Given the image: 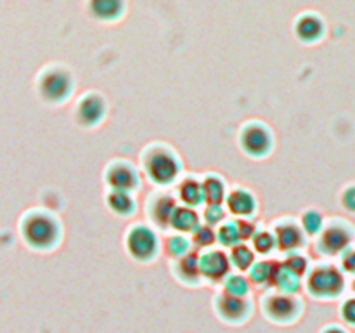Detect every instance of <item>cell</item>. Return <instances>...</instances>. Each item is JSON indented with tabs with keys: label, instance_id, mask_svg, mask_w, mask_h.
<instances>
[{
	"label": "cell",
	"instance_id": "obj_21",
	"mask_svg": "<svg viewBox=\"0 0 355 333\" xmlns=\"http://www.w3.org/2000/svg\"><path fill=\"white\" fill-rule=\"evenodd\" d=\"M106 205L114 215L123 219L132 217L137 210V201H135L134 193H128V191H107Z\"/></svg>",
	"mask_w": 355,
	"mask_h": 333
},
{
	"label": "cell",
	"instance_id": "obj_1",
	"mask_svg": "<svg viewBox=\"0 0 355 333\" xmlns=\"http://www.w3.org/2000/svg\"><path fill=\"white\" fill-rule=\"evenodd\" d=\"M141 166L149 182L155 186H172L182 173L179 155L166 144H151L142 151Z\"/></svg>",
	"mask_w": 355,
	"mask_h": 333
},
{
	"label": "cell",
	"instance_id": "obj_22",
	"mask_svg": "<svg viewBox=\"0 0 355 333\" xmlns=\"http://www.w3.org/2000/svg\"><path fill=\"white\" fill-rule=\"evenodd\" d=\"M89 10L96 19L113 23L125 14V3L121 0H92Z\"/></svg>",
	"mask_w": 355,
	"mask_h": 333
},
{
	"label": "cell",
	"instance_id": "obj_4",
	"mask_svg": "<svg viewBox=\"0 0 355 333\" xmlns=\"http://www.w3.org/2000/svg\"><path fill=\"white\" fill-rule=\"evenodd\" d=\"M125 248L135 262L149 264L159 255L162 243L158 234L149 225L134 224L125 234Z\"/></svg>",
	"mask_w": 355,
	"mask_h": 333
},
{
	"label": "cell",
	"instance_id": "obj_12",
	"mask_svg": "<svg viewBox=\"0 0 355 333\" xmlns=\"http://www.w3.org/2000/svg\"><path fill=\"white\" fill-rule=\"evenodd\" d=\"M231 260L222 250L210 248L200 253L201 278L210 283H224L225 278L231 274Z\"/></svg>",
	"mask_w": 355,
	"mask_h": 333
},
{
	"label": "cell",
	"instance_id": "obj_9",
	"mask_svg": "<svg viewBox=\"0 0 355 333\" xmlns=\"http://www.w3.org/2000/svg\"><path fill=\"white\" fill-rule=\"evenodd\" d=\"M104 182L111 189L134 193L141 187V176L134 163L127 162V160H114V162L107 163L106 170H104Z\"/></svg>",
	"mask_w": 355,
	"mask_h": 333
},
{
	"label": "cell",
	"instance_id": "obj_29",
	"mask_svg": "<svg viewBox=\"0 0 355 333\" xmlns=\"http://www.w3.org/2000/svg\"><path fill=\"white\" fill-rule=\"evenodd\" d=\"M252 248L253 252L260 253V255H269L277 248L276 236L272 231H257L255 236L252 238Z\"/></svg>",
	"mask_w": 355,
	"mask_h": 333
},
{
	"label": "cell",
	"instance_id": "obj_5",
	"mask_svg": "<svg viewBox=\"0 0 355 333\" xmlns=\"http://www.w3.org/2000/svg\"><path fill=\"white\" fill-rule=\"evenodd\" d=\"M354 238L355 231L349 222L343 221V219H331L329 222H326L324 229L318 236L315 250L326 257L342 255L345 250L352 246Z\"/></svg>",
	"mask_w": 355,
	"mask_h": 333
},
{
	"label": "cell",
	"instance_id": "obj_7",
	"mask_svg": "<svg viewBox=\"0 0 355 333\" xmlns=\"http://www.w3.org/2000/svg\"><path fill=\"white\" fill-rule=\"evenodd\" d=\"M239 146L252 158H266L274 148V135L262 121H248L239 130Z\"/></svg>",
	"mask_w": 355,
	"mask_h": 333
},
{
	"label": "cell",
	"instance_id": "obj_13",
	"mask_svg": "<svg viewBox=\"0 0 355 333\" xmlns=\"http://www.w3.org/2000/svg\"><path fill=\"white\" fill-rule=\"evenodd\" d=\"M177 207L179 205H177V198L173 194L156 191L146 201V214L156 228L166 229L170 228V222H172L173 212Z\"/></svg>",
	"mask_w": 355,
	"mask_h": 333
},
{
	"label": "cell",
	"instance_id": "obj_32",
	"mask_svg": "<svg viewBox=\"0 0 355 333\" xmlns=\"http://www.w3.org/2000/svg\"><path fill=\"white\" fill-rule=\"evenodd\" d=\"M283 264L286 267H290L295 274H298L300 278L307 276L309 271H311V264H309V259L302 252H290L284 257Z\"/></svg>",
	"mask_w": 355,
	"mask_h": 333
},
{
	"label": "cell",
	"instance_id": "obj_16",
	"mask_svg": "<svg viewBox=\"0 0 355 333\" xmlns=\"http://www.w3.org/2000/svg\"><path fill=\"white\" fill-rule=\"evenodd\" d=\"M225 207L238 219H252L257 214L259 205H257V198L253 196L252 191L245 189V187H234L227 193Z\"/></svg>",
	"mask_w": 355,
	"mask_h": 333
},
{
	"label": "cell",
	"instance_id": "obj_20",
	"mask_svg": "<svg viewBox=\"0 0 355 333\" xmlns=\"http://www.w3.org/2000/svg\"><path fill=\"white\" fill-rule=\"evenodd\" d=\"M201 224H203V222H201L200 214L196 212V208L179 205V207L175 208V212H173L170 228H172L173 231L179 232V234H193Z\"/></svg>",
	"mask_w": 355,
	"mask_h": 333
},
{
	"label": "cell",
	"instance_id": "obj_2",
	"mask_svg": "<svg viewBox=\"0 0 355 333\" xmlns=\"http://www.w3.org/2000/svg\"><path fill=\"white\" fill-rule=\"evenodd\" d=\"M305 290L319 300H331L345 290V274L335 264H315L305 276Z\"/></svg>",
	"mask_w": 355,
	"mask_h": 333
},
{
	"label": "cell",
	"instance_id": "obj_38",
	"mask_svg": "<svg viewBox=\"0 0 355 333\" xmlns=\"http://www.w3.org/2000/svg\"><path fill=\"white\" fill-rule=\"evenodd\" d=\"M322 333H347V332L343 328H340V326H328L326 330H322Z\"/></svg>",
	"mask_w": 355,
	"mask_h": 333
},
{
	"label": "cell",
	"instance_id": "obj_18",
	"mask_svg": "<svg viewBox=\"0 0 355 333\" xmlns=\"http://www.w3.org/2000/svg\"><path fill=\"white\" fill-rule=\"evenodd\" d=\"M270 287L276 288V291H279V293L297 295L302 290V278L295 274L290 267L284 266L283 262H276Z\"/></svg>",
	"mask_w": 355,
	"mask_h": 333
},
{
	"label": "cell",
	"instance_id": "obj_30",
	"mask_svg": "<svg viewBox=\"0 0 355 333\" xmlns=\"http://www.w3.org/2000/svg\"><path fill=\"white\" fill-rule=\"evenodd\" d=\"M217 241L220 243L222 246H225V248H232V246L241 243L236 221H225L224 224L217 229Z\"/></svg>",
	"mask_w": 355,
	"mask_h": 333
},
{
	"label": "cell",
	"instance_id": "obj_8",
	"mask_svg": "<svg viewBox=\"0 0 355 333\" xmlns=\"http://www.w3.org/2000/svg\"><path fill=\"white\" fill-rule=\"evenodd\" d=\"M262 309L269 319L276 323H290L300 316L302 302L297 295L269 291L262 298Z\"/></svg>",
	"mask_w": 355,
	"mask_h": 333
},
{
	"label": "cell",
	"instance_id": "obj_34",
	"mask_svg": "<svg viewBox=\"0 0 355 333\" xmlns=\"http://www.w3.org/2000/svg\"><path fill=\"white\" fill-rule=\"evenodd\" d=\"M236 225H238V232H239V238H241V243L252 241L255 232L259 231L255 222H253L252 219H236Z\"/></svg>",
	"mask_w": 355,
	"mask_h": 333
},
{
	"label": "cell",
	"instance_id": "obj_27",
	"mask_svg": "<svg viewBox=\"0 0 355 333\" xmlns=\"http://www.w3.org/2000/svg\"><path fill=\"white\" fill-rule=\"evenodd\" d=\"M274 266H276L274 260H260V262L253 264L252 269L248 271L250 283L257 284V287H270Z\"/></svg>",
	"mask_w": 355,
	"mask_h": 333
},
{
	"label": "cell",
	"instance_id": "obj_19",
	"mask_svg": "<svg viewBox=\"0 0 355 333\" xmlns=\"http://www.w3.org/2000/svg\"><path fill=\"white\" fill-rule=\"evenodd\" d=\"M177 196L182 201V205L191 208H198L205 203L203 194V184L198 177L187 176L179 180L177 184Z\"/></svg>",
	"mask_w": 355,
	"mask_h": 333
},
{
	"label": "cell",
	"instance_id": "obj_31",
	"mask_svg": "<svg viewBox=\"0 0 355 333\" xmlns=\"http://www.w3.org/2000/svg\"><path fill=\"white\" fill-rule=\"evenodd\" d=\"M215 241H217V231L207 224H201L200 228L191 234V243H193V246H196V248L210 250Z\"/></svg>",
	"mask_w": 355,
	"mask_h": 333
},
{
	"label": "cell",
	"instance_id": "obj_17",
	"mask_svg": "<svg viewBox=\"0 0 355 333\" xmlns=\"http://www.w3.org/2000/svg\"><path fill=\"white\" fill-rule=\"evenodd\" d=\"M173 276L180 281V283L187 284V287H198L201 283V271H200V253L191 252L189 255L182 257L180 260L173 262Z\"/></svg>",
	"mask_w": 355,
	"mask_h": 333
},
{
	"label": "cell",
	"instance_id": "obj_33",
	"mask_svg": "<svg viewBox=\"0 0 355 333\" xmlns=\"http://www.w3.org/2000/svg\"><path fill=\"white\" fill-rule=\"evenodd\" d=\"M203 224L210 225V228H215L218 225L220 228L225 222V208L224 205H207L203 210Z\"/></svg>",
	"mask_w": 355,
	"mask_h": 333
},
{
	"label": "cell",
	"instance_id": "obj_37",
	"mask_svg": "<svg viewBox=\"0 0 355 333\" xmlns=\"http://www.w3.org/2000/svg\"><path fill=\"white\" fill-rule=\"evenodd\" d=\"M340 200H342V205H343V208H345V210H349V212H352V214H355V184H354V186H349V187H345V189H343L342 198H340Z\"/></svg>",
	"mask_w": 355,
	"mask_h": 333
},
{
	"label": "cell",
	"instance_id": "obj_23",
	"mask_svg": "<svg viewBox=\"0 0 355 333\" xmlns=\"http://www.w3.org/2000/svg\"><path fill=\"white\" fill-rule=\"evenodd\" d=\"M203 184V194L205 203L207 205H224L225 198H227V187H225L224 179L217 173H208L201 179Z\"/></svg>",
	"mask_w": 355,
	"mask_h": 333
},
{
	"label": "cell",
	"instance_id": "obj_11",
	"mask_svg": "<svg viewBox=\"0 0 355 333\" xmlns=\"http://www.w3.org/2000/svg\"><path fill=\"white\" fill-rule=\"evenodd\" d=\"M107 113V103L99 92H87L75 106V118L78 125L87 128L97 127L104 121Z\"/></svg>",
	"mask_w": 355,
	"mask_h": 333
},
{
	"label": "cell",
	"instance_id": "obj_35",
	"mask_svg": "<svg viewBox=\"0 0 355 333\" xmlns=\"http://www.w3.org/2000/svg\"><path fill=\"white\" fill-rule=\"evenodd\" d=\"M340 269L355 276V248L352 246L340 255Z\"/></svg>",
	"mask_w": 355,
	"mask_h": 333
},
{
	"label": "cell",
	"instance_id": "obj_15",
	"mask_svg": "<svg viewBox=\"0 0 355 333\" xmlns=\"http://www.w3.org/2000/svg\"><path fill=\"white\" fill-rule=\"evenodd\" d=\"M295 35L304 44H318L326 33V24L322 17L315 12H304L297 17L293 24Z\"/></svg>",
	"mask_w": 355,
	"mask_h": 333
},
{
	"label": "cell",
	"instance_id": "obj_14",
	"mask_svg": "<svg viewBox=\"0 0 355 333\" xmlns=\"http://www.w3.org/2000/svg\"><path fill=\"white\" fill-rule=\"evenodd\" d=\"M215 311L220 316L224 321L229 323H239L245 321L252 312V302L248 298L231 297L227 293H218L215 297Z\"/></svg>",
	"mask_w": 355,
	"mask_h": 333
},
{
	"label": "cell",
	"instance_id": "obj_39",
	"mask_svg": "<svg viewBox=\"0 0 355 333\" xmlns=\"http://www.w3.org/2000/svg\"><path fill=\"white\" fill-rule=\"evenodd\" d=\"M352 288H354V291H355V280H354V283H352Z\"/></svg>",
	"mask_w": 355,
	"mask_h": 333
},
{
	"label": "cell",
	"instance_id": "obj_10",
	"mask_svg": "<svg viewBox=\"0 0 355 333\" xmlns=\"http://www.w3.org/2000/svg\"><path fill=\"white\" fill-rule=\"evenodd\" d=\"M272 232L276 236L277 250L284 253L302 252V248L307 246V238L300 222L295 219H279L274 222Z\"/></svg>",
	"mask_w": 355,
	"mask_h": 333
},
{
	"label": "cell",
	"instance_id": "obj_6",
	"mask_svg": "<svg viewBox=\"0 0 355 333\" xmlns=\"http://www.w3.org/2000/svg\"><path fill=\"white\" fill-rule=\"evenodd\" d=\"M38 90L45 101L61 104L71 97L73 90H75V80H73L69 69L54 66L42 73L40 80H38Z\"/></svg>",
	"mask_w": 355,
	"mask_h": 333
},
{
	"label": "cell",
	"instance_id": "obj_36",
	"mask_svg": "<svg viewBox=\"0 0 355 333\" xmlns=\"http://www.w3.org/2000/svg\"><path fill=\"white\" fill-rule=\"evenodd\" d=\"M340 312H342V318L345 319V323L355 326V297L347 298V300L343 302Z\"/></svg>",
	"mask_w": 355,
	"mask_h": 333
},
{
	"label": "cell",
	"instance_id": "obj_24",
	"mask_svg": "<svg viewBox=\"0 0 355 333\" xmlns=\"http://www.w3.org/2000/svg\"><path fill=\"white\" fill-rule=\"evenodd\" d=\"M229 260H231V266L238 269L239 273H248L255 264V252L248 243H239L231 248Z\"/></svg>",
	"mask_w": 355,
	"mask_h": 333
},
{
	"label": "cell",
	"instance_id": "obj_28",
	"mask_svg": "<svg viewBox=\"0 0 355 333\" xmlns=\"http://www.w3.org/2000/svg\"><path fill=\"white\" fill-rule=\"evenodd\" d=\"M300 224L309 238H318V236L322 232V229H324L326 221L324 217H322L321 212L311 208V210H305L304 214H302Z\"/></svg>",
	"mask_w": 355,
	"mask_h": 333
},
{
	"label": "cell",
	"instance_id": "obj_3",
	"mask_svg": "<svg viewBox=\"0 0 355 333\" xmlns=\"http://www.w3.org/2000/svg\"><path fill=\"white\" fill-rule=\"evenodd\" d=\"M24 239L28 245L37 250H49L55 246L61 239V225L58 219L45 212H33L23 221Z\"/></svg>",
	"mask_w": 355,
	"mask_h": 333
},
{
	"label": "cell",
	"instance_id": "obj_26",
	"mask_svg": "<svg viewBox=\"0 0 355 333\" xmlns=\"http://www.w3.org/2000/svg\"><path fill=\"white\" fill-rule=\"evenodd\" d=\"M191 246H193L191 239L187 238V236L179 234V232L168 236V238L165 239V253L173 260V262H175V260H180L182 257L189 255V253L193 252Z\"/></svg>",
	"mask_w": 355,
	"mask_h": 333
},
{
	"label": "cell",
	"instance_id": "obj_25",
	"mask_svg": "<svg viewBox=\"0 0 355 333\" xmlns=\"http://www.w3.org/2000/svg\"><path fill=\"white\" fill-rule=\"evenodd\" d=\"M222 290L231 297L248 298L250 291H252V283H250L248 276H243L241 273H231L222 283Z\"/></svg>",
	"mask_w": 355,
	"mask_h": 333
}]
</instances>
